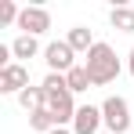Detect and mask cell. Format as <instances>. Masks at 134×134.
Returning a JSON list of instances; mask_svg holds the SVG:
<instances>
[{"mask_svg":"<svg viewBox=\"0 0 134 134\" xmlns=\"http://www.w3.org/2000/svg\"><path fill=\"white\" fill-rule=\"evenodd\" d=\"M47 109L54 112V120H58V127H72V120H76V102H72V91H62V94H47Z\"/></svg>","mask_w":134,"mask_h":134,"instance_id":"obj_6","label":"cell"},{"mask_svg":"<svg viewBox=\"0 0 134 134\" xmlns=\"http://www.w3.org/2000/svg\"><path fill=\"white\" fill-rule=\"evenodd\" d=\"M51 134H72V127H54Z\"/></svg>","mask_w":134,"mask_h":134,"instance_id":"obj_17","label":"cell"},{"mask_svg":"<svg viewBox=\"0 0 134 134\" xmlns=\"http://www.w3.org/2000/svg\"><path fill=\"white\" fill-rule=\"evenodd\" d=\"M65 80H69V91H72V94H83V91L94 87V80H91V72L83 65H76L72 72H65Z\"/></svg>","mask_w":134,"mask_h":134,"instance_id":"obj_12","label":"cell"},{"mask_svg":"<svg viewBox=\"0 0 134 134\" xmlns=\"http://www.w3.org/2000/svg\"><path fill=\"white\" fill-rule=\"evenodd\" d=\"M29 87V65H22V62H15V65L0 69V94H22V91Z\"/></svg>","mask_w":134,"mask_h":134,"instance_id":"obj_5","label":"cell"},{"mask_svg":"<svg viewBox=\"0 0 134 134\" xmlns=\"http://www.w3.org/2000/svg\"><path fill=\"white\" fill-rule=\"evenodd\" d=\"M105 120H102V105H80L76 120H72V134H102Z\"/></svg>","mask_w":134,"mask_h":134,"instance_id":"obj_7","label":"cell"},{"mask_svg":"<svg viewBox=\"0 0 134 134\" xmlns=\"http://www.w3.org/2000/svg\"><path fill=\"white\" fill-rule=\"evenodd\" d=\"M127 72L134 76V47H131V54H127Z\"/></svg>","mask_w":134,"mask_h":134,"instance_id":"obj_16","label":"cell"},{"mask_svg":"<svg viewBox=\"0 0 134 134\" xmlns=\"http://www.w3.org/2000/svg\"><path fill=\"white\" fill-rule=\"evenodd\" d=\"M11 51H15V58L25 65L29 58H36V54H40V40H36V36H18V40L11 44Z\"/></svg>","mask_w":134,"mask_h":134,"instance_id":"obj_10","label":"cell"},{"mask_svg":"<svg viewBox=\"0 0 134 134\" xmlns=\"http://www.w3.org/2000/svg\"><path fill=\"white\" fill-rule=\"evenodd\" d=\"M18 29H22V36H44L47 29H51V15H47V7H40V4L22 7V15H18Z\"/></svg>","mask_w":134,"mask_h":134,"instance_id":"obj_4","label":"cell"},{"mask_svg":"<svg viewBox=\"0 0 134 134\" xmlns=\"http://www.w3.org/2000/svg\"><path fill=\"white\" fill-rule=\"evenodd\" d=\"M44 62H47V69L51 72H72L76 69V51L65 44V40H51V44L44 47Z\"/></svg>","mask_w":134,"mask_h":134,"instance_id":"obj_3","label":"cell"},{"mask_svg":"<svg viewBox=\"0 0 134 134\" xmlns=\"http://www.w3.org/2000/svg\"><path fill=\"white\" fill-rule=\"evenodd\" d=\"M109 22H112V29H120V33H134V7H112Z\"/></svg>","mask_w":134,"mask_h":134,"instance_id":"obj_13","label":"cell"},{"mask_svg":"<svg viewBox=\"0 0 134 134\" xmlns=\"http://www.w3.org/2000/svg\"><path fill=\"white\" fill-rule=\"evenodd\" d=\"M54 127H58V120H54V112L47 109V105H44V109H36V112H33V116H29V131H40V134H51V131H54Z\"/></svg>","mask_w":134,"mask_h":134,"instance_id":"obj_11","label":"cell"},{"mask_svg":"<svg viewBox=\"0 0 134 134\" xmlns=\"http://www.w3.org/2000/svg\"><path fill=\"white\" fill-rule=\"evenodd\" d=\"M18 15H22V7L15 0H0V25H18Z\"/></svg>","mask_w":134,"mask_h":134,"instance_id":"obj_14","label":"cell"},{"mask_svg":"<svg viewBox=\"0 0 134 134\" xmlns=\"http://www.w3.org/2000/svg\"><path fill=\"white\" fill-rule=\"evenodd\" d=\"M102 120H105V131L109 134H123L127 127H134V109L127 105V98L109 94L102 102Z\"/></svg>","mask_w":134,"mask_h":134,"instance_id":"obj_2","label":"cell"},{"mask_svg":"<svg viewBox=\"0 0 134 134\" xmlns=\"http://www.w3.org/2000/svg\"><path fill=\"white\" fill-rule=\"evenodd\" d=\"M40 87H44L47 94H62V91H69V80L62 76V72H47V76H44V83H40Z\"/></svg>","mask_w":134,"mask_h":134,"instance_id":"obj_15","label":"cell"},{"mask_svg":"<svg viewBox=\"0 0 134 134\" xmlns=\"http://www.w3.org/2000/svg\"><path fill=\"white\" fill-rule=\"evenodd\" d=\"M102 134H109V131H102Z\"/></svg>","mask_w":134,"mask_h":134,"instance_id":"obj_18","label":"cell"},{"mask_svg":"<svg viewBox=\"0 0 134 134\" xmlns=\"http://www.w3.org/2000/svg\"><path fill=\"white\" fill-rule=\"evenodd\" d=\"M83 69L91 72V80H94V87H105V83H112L120 72H123V62L116 58V51H112L109 44H98L87 51V62H83Z\"/></svg>","mask_w":134,"mask_h":134,"instance_id":"obj_1","label":"cell"},{"mask_svg":"<svg viewBox=\"0 0 134 134\" xmlns=\"http://www.w3.org/2000/svg\"><path fill=\"white\" fill-rule=\"evenodd\" d=\"M18 105L33 116L36 109H44V105H47V91H44V87H25L22 94H18Z\"/></svg>","mask_w":134,"mask_h":134,"instance_id":"obj_9","label":"cell"},{"mask_svg":"<svg viewBox=\"0 0 134 134\" xmlns=\"http://www.w3.org/2000/svg\"><path fill=\"white\" fill-rule=\"evenodd\" d=\"M65 44L72 47V51H83V54H87L98 40H94V33H91L87 25H72V29H69V36H65Z\"/></svg>","mask_w":134,"mask_h":134,"instance_id":"obj_8","label":"cell"}]
</instances>
